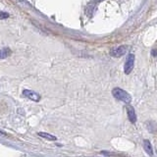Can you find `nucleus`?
Segmentation results:
<instances>
[{"label":"nucleus","instance_id":"20e7f679","mask_svg":"<svg viewBox=\"0 0 157 157\" xmlns=\"http://www.w3.org/2000/svg\"><path fill=\"white\" fill-rule=\"evenodd\" d=\"M23 94H24L25 96H26V97L29 98V99L33 100V101H38L39 99H40V95L37 94L36 92H34V91H33V90H25L23 91Z\"/></svg>","mask_w":157,"mask_h":157},{"label":"nucleus","instance_id":"7ed1b4c3","mask_svg":"<svg viewBox=\"0 0 157 157\" xmlns=\"http://www.w3.org/2000/svg\"><path fill=\"white\" fill-rule=\"evenodd\" d=\"M127 51V47L126 46H119L117 48L112 49L110 51V55L113 57H121L123 56Z\"/></svg>","mask_w":157,"mask_h":157},{"label":"nucleus","instance_id":"39448f33","mask_svg":"<svg viewBox=\"0 0 157 157\" xmlns=\"http://www.w3.org/2000/svg\"><path fill=\"white\" fill-rule=\"evenodd\" d=\"M127 112H128V117H129V120L132 123H136V112H135L134 108H132V106L127 107Z\"/></svg>","mask_w":157,"mask_h":157},{"label":"nucleus","instance_id":"0eeeda50","mask_svg":"<svg viewBox=\"0 0 157 157\" xmlns=\"http://www.w3.org/2000/svg\"><path fill=\"white\" fill-rule=\"evenodd\" d=\"M11 54V50L9 48H3L0 50V59H4Z\"/></svg>","mask_w":157,"mask_h":157},{"label":"nucleus","instance_id":"1a4fd4ad","mask_svg":"<svg viewBox=\"0 0 157 157\" xmlns=\"http://www.w3.org/2000/svg\"><path fill=\"white\" fill-rule=\"evenodd\" d=\"M9 17V14L8 13H5V12H1L0 11V19H6Z\"/></svg>","mask_w":157,"mask_h":157},{"label":"nucleus","instance_id":"9b49d317","mask_svg":"<svg viewBox=\"0 0 157 157\" xmlns=\"http://www.w3.org/2000/svg\"><path fill=\"white\" fill-rule=\"evenodd\" d=\"M93 1H94V2H101V1H103V0H93Z\"/></svg>","mask_w":157,"mask_h":157},{"label":"nucleus","instance_id":"9d476101","mask_svg":"<svg viewBox=\"0 0 157 157\" xmlns=\"http://www.w3.org/2000/svg\"><path fill=\"white\" fill-rule=\"evenodd\" d=\"M152 55L154 57H157V49H153V50H152Z\"/></svg>","mask_w":157,"mask_h":157},{"label":"nucleus","instance_id":"f03ea898","mask_svg":"<svg viewBox=\"0 0 157 157\" xmlns=\"http://www.w3.org/2000/svg\"><path fill=\"white\" fill-rule=\"evenodd\" d=\"M134 65H135V55L134 54H130L125 63V73L127 75H129L132 72V70L134 69Z\"/></svg>","mask_w":157,"mask_h":157},{"label":"nucleus","instance_id":"423d86ee","mask_svg":"<svg viewBox=\"0 0 157 157\" xmlns=\"http://www.w3.org/2000/svg\"><path fill=\"white\" fill-rule=\"evenodd\" d=\"M144 146L145 151L147 152V154H149L150 156L153 155V150H152V146H151V144H150L149 140H145L144 141Z\"/></svg>","mask_w":157,"mask_h":157},{"label":"nucleus","instance_id":"6e6552de","mask_svg":"<svg viewBox=\"0 0 157 157\" xmlns=\"http://www.w3.org/2000/svg\"><path fill=\"white\" fill-rule=\"evenodd\" d=\"M38 136H41V137H44V139H46L48 140H56V136H54L52 135H49L47 132H38Z\"/></svg>","mask_w":157,"mask_h":157},{"label":"nucleus","instance_id":"f257e3e1","mask_svg":"<svg viewBox=\"0 0 157 157\" xmlns=\"http://www.w3.org/2000/svg\"><path fill=\"white\" fill-rule=\"evenodd\" d=\"M112 93H113V96H114L115 98H117V99H119V100L125 102V103H130L132 100V97L129 93L125 90H121V88H119V87L114 88Z\"/></svg>","mask_w":157,"mask_h":157}]
</instances>
